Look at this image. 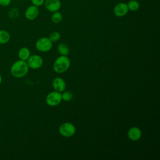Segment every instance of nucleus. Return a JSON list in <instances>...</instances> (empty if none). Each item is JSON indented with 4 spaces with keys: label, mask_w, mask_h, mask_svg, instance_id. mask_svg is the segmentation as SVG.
Segmentation results:
<instances>
[{
    "label": "nucleus",
    "mask_w": 160,
    "mask_h": 160,
    "mask_svg": "<svg viewBox=\"0 0 160 160\" xmlns=\"http://www.w3.org/2000/svg\"><path fill=\"white\" fill-rule=\"evenodd\" d=\"M29 71L28 65L25 61L18 60L11 66L10 72L11 75L16 78H21L25 76Z\"/></svg>",
    "instance_id": "f257e3e1"
},
{
    "label": "nucleus",
    "mask_w": 160,
    "mask_h": 160,
    "mask_svg": "<svg viewBox=\"0 0 160 160\" xmlns=\"http://www.w3.org/2000/svg\"><path fill=\"white\" fill-rule=\"evenodd\" d=\"M71 62L67 56H60L54 61L53 64L54 71L59 74L66 72L70 67Z\"/></svg>",
    "instance_id": "f03ea898"
},
{
    "label": "nucleus",
    "mask_w": 160,
    "mask_h": 160,
    "mask_svg": "<svg viewBox=\"0 0 160 160\" xmlns=\"http://www.w3.org/2000/svg\"><path fill=\"white\" fill-rule=\"evenodd\" d=\"M36 48L40 52H46L49 51L52 47V42L49 38L43 37L37 40L36 42Z\"/></svg>",
    "instance_id": "7ed1b4c3"
},
{
    "label": "nucleus",
    "mask_w": 160,
    "mask_h": 160,
    "mask_svg": "<svg viewBox=\"0 0 160 160\" xmlns=\"http://www.w3.org/2000/svg\"><path fill=\"white\" fill-rule=\"evenodd\" d=\"M59 132L61 136L66 138H69L75 134L76 127L71 122H64L59 126Z\"/></svg>",
    "instance_id": "20e7f679"
},
{
    "label": "nucleus",
    "mask_w": 160,
    "mask_h": 160,
    "mask_svg": "<svg viewBox=\"0 0 160 160\" xmlns=\"http://www.w3.org/2000/svg\"><path fill=\"white\" fill-rule=\"evenodd\" d=\"M62 101L61 94L60 92L54 91L48 93L46 97V102L49 106H56Z\"/></svg>",
    "instance_id": "39448f33"
},
{
    "label": "nucleus",
    "mask_w": 160,
    "mask_h": 160,
    "mask_svg": "<svg viewBox=\"0 0 160 160\" xmlns=\"http://www.w3.org/2000/svg\"><path fill=\"white\" fill-rule=\"evenodd\" d=\"M26 62L28 65L29 68L32 69H37L40 68L43 64L42 58L37 54L31 55L29 58L27 59Z\"/></svg>",
    "instance_id": "423d86ee"
},
{
    "label": "nucleus",
    "mask_w": 160,
    "mask_h": 160,
    "mask_svg": "<svg viewBox=\"0 0 160 160\" xmlns=\"http://www.w3.org/2000/svg\"><path fill=\"white\" fill-rule=\"evenodd\" d=\"M129 9L127 4L125 2H119L118 3L113 9L114 14L117 17H123L127 14Z\"/></svg>",
    "instance_id": "0eeeda50"
},
{
    "label": "nucleus",
    "mask_w": 160,
    "mask_h": 160,
    "mask_svg": "<svg viewBox=\"0 0 160 160\" xmlns=\"http://www.w3.org/2000/svg\"><path fill=\"white\" fill-rule=\"evenodd\" d=\"M44 4L46 9L51 12L59 11L61 7L60 0H45Z\"/></svg>",
    "instance_id": "6e6552de"
},
{
    "label": "nucleus",
    "mask_w": 160,
    "mask_h": 160,
    "mask_svg": "<svg viewBox=\"0 0 160 160\" xmlns=\"http://www.w3.org/2000/svg\"><path fill=\"white\" fill-rule=\"evenodd\" d=\"M39 10L38 7L32 4L29 6L26 9L24 15L27 19L31 21V20L35 19L39 15Z\"/></svg>",
    "instance_id": "1a4fd4ad"
},
{
    "label": "nucleus",
    "mask_w": 160,
    "mask_h": 160,
    "mask_svg": "<svg viewBox=\"0 0 160 160\" xmlns=\"http://www.w3.org/2000/svg\"><path fill=\"white\" fill-rule=\"evenodd\" d=\"M127 135L130 140L132 141H137L141 138L142 132L138 127L133 126L128 130Z\"/></svg>",
    "instance_id": "9d476101"
},
{
    "label": "nucleus",
    "mask_w": 160,
    "mask_h": 160,
    "mask_svg": "<svg viewBox=\"0 0 160 160\" xmlns=\"http://www.w3.org/2000/svg\"><path fill=\"white\" fill-rule=\"evenodd\" d=\"M54 89L58 92H63L66 89V82L64 80L59 77L55 78L52 82Z\"/></svg>",
    "instance_id": "9b49d317"
},
{
    "label": "nucleus",
    "mask_w": 160,
    "mask_h": 160,
    "mask_svg": "<svg viewBox=\"0 0 160 160\" xmlns=\"http://www.w3.org/2000/svg\"><path fill=\"white\" fill-rule=\"evenodd\" d=\"M18 55L20 60L26 61L29 57L31 56V52L29 48L26 47H23L19 50Z\"/></svg>",
    "instance_id": "f8f14e48"
},
{
    "label": "nucleus",
    "mask_w": 160,
    "mask_h": 160,
    "mask_svg": "<svg viewBox=\"0 0 160 160\" xmlns=\"http://www.w3.org/2000/svg\"><path fill=\"white\" fill-rule=\"evenodd\" d=\"M11 36L9 33L5 30H0V44H3L8 42L10 40Z\"/></svg>",
    "instance_id": "ddd939ff"
},
{
    "label": "nucleus",
    "mask_w": 160,
    "mask_h": 160,
    "mask_svg": "<svg viewBox=\"0 0 160 160\" xmlns=\"http://www.w3.org/2000/svg\"><path fill=\"white\" fill-rule=\"evenodd\" d=\"M129 11H136L139 9L140 4L137 0H130L127 4Z\"/></svg>",
    "instance_id": "4468645a"
},
{
    "label": "nucleus",
    "mask_w": 160,
    "mask_h": 160,
    "mask_svg": "<svg viewBox=\"0 0 160 160\" xmlns=\"http://www.w3.org/2000/svg\"><path fill=\"white\" fill-rule=\"evenodd\" d=\"M58 51L61 55L67 56L69 52V48L66 44L60 43L58 46Z\"/></svg>",
    "instance_id": "2eb2a0df"
},
{
    "label": "nucleus",
    "mask_w": 160,
    "mask_h": 160,
    "mask_svg": "<svg viewBox=\"0 0 160 160\" xmlns=\"http://www.w3.org/2000/svg\"><path fill=\"white\" fill-rule=\"evenodd\" d=\"M62 15L59 11L52 12L51 15V21L53 23L58 24L62 21Z\"/></svg>",
    "instance_id": "dca6fc26"
},
{
    "label": "nucleus",
    "mask_w": 160,
    "mask_h": 160,
    "mask_svg": "<svg viewBox=\"0 0 160 160\" xmlns=\"http://www.w3.org/2000/svg\"><path fill=\"white\" fill-rule=\"evenodd\" d=\"M61 98H62V100L64 101H67V102L70 101L71 100H72L73 98V94L72 93L71 91H63L62 94H61Z\"/></svg>",
    "instance_id": "f3484780"
},
{
    "label": "nucleus",
    "mask_w": 160,
    "mask_h": 160,
    "mask_svg": "<svg viewBox=\"0 0 160 160\" xmlns=\"http://www.w3.org/2000/svg\"><path fill=\"white\" fill-rule=\"evenodd\" d=\"M61 38V34L58 31H53L49 35V39L53 42H57Z\"/></svg>",
    "instance_id": "a211bd4d"
},
{
    "label": "nucleus",
    "mask_w": 160,
    "mask_h": 160,
    "mask_svg": "<svg viewBox=\"0 0 160 160\" xmlns=\"http://www.w3.org/2000/svg\"><path fill=\"white\" fill-rule=\"evenodd\" d=\"M19 14V11L17 8H13L12 9L8 14V16L11 18H16Z\"/></svg>",
    "instance_id": "6ab92c4d"
},
{
    "label": "nucleus",
    "mask_w": 160,
    "mask_h": 160,
    "mask_svg": "<svg viewBox=\"0 0 160 160\" xmlns=\"http://www.w3.org/2000/svg\"><path fill=\"white\" fill-rule=\"evenodd\" d=\"M31 1L33 5L38 6V7H39L43 5L44 3V1H45V0H31Z\"/></svg>",
    "instance_id": "aec40b11"
},
{
    "label": "nucleus",
    "mask_w": 160,
    "mask_h": 160,
    "mask_svg": "<svg viewBox=\"0 0 160 160\" xmlns=\"http://www.w3.org/2000/svg\"><path fill=\"white\" fill-rule=\"evenodd\" d=\"M11 2V0H0V4L2 6H7Z\"/></svg>",
    "instance_id": "412c9836"
},
{
    "label": "nucleus",
    "mask_w": 160,
    "mask_h": 160,
    "mask_svg": "<svg viewBox=\"0 0 160 160\" xmlns=\"http://www.w3.org/2000/svg\"><path fill=\"white\" fill-rule=\"evenodd\" d=\"M2 76H1V75L0 74V84H1V82H2Z\"/></svg>",
    "instance_id": "4be33fe9"
}]
</instances>
